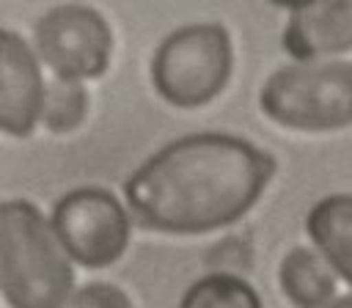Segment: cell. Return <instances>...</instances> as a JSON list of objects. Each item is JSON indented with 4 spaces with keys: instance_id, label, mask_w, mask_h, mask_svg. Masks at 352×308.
<instances>
[{
    "instance_id": "obj_1",
    "label": "cell",
    "mask_w": 352,
    "mask_h": 308,
    "mask_svg": "<svg viewBox=\"0 0 352 308\" xmlns=\"http://www.w3.org/2000/svg\"><path fill=\"white\" fill-rule=\"evenodd\" d=\"M275 176V160L228 132L182 135L124 182L129 217L157 234L198 236L242 220Z\"/></svg>"
},
{
    "instance_id": "obj_2",
    "label": "cell",
    "mask_w": 352,
    "mask_h": 308,
    "mask_svg": "<svg viewBox=\"0 0 352 308\" xmlns=\"http://www.w3.org/2000/svg\"><path fill=\"white\" fill-rule=\"evenodd\" d=\"M0 292L11 308H66L74 270L52 223L30 201H0Z\"/></svg>"
},
{
    "instance_id": "obj_3",
    "label": "cell",
    "mask_w": 352,
    "mask_h": 308,
    "mask_svg": "<svg viewBox=\"0 0 352 308\" xmlns=\"http://www.w3.org/2000/svg\"><path fill=\"white\" fill-rule=\"evenodd\" d=\"M261 113L294 132L352 126V60H292L278 66L258 91Z\"/></svg>"
},
{
    "instance_id": "obj_4",
    "label": "cell",
    "mask_w": 352,
    "mask_h": 308,
    "mask_svg": "<svg viewBox=\"0 0 352 308\" xmlns=\"http://www.w3.org/2000/svg\"><path fill=\"white\" fill-rule=\"evenodd\" d=\"M234 72V44L217 22H190L168 33L151 55V85L173 107H204Z\"/></svg>"
},
{
    "instance_id": "obj_5",
    "label": "cell",
    "mask_w": 352,
    "mask_h": 308,
    "mask_svg": "<svg viewBox=\"0 0 352 308\" xmlns=\"http://www.w3.org/2000/svg\"><path fill=\"white\" fill-rule=\"evenodd\" d=\"M50 223L66 256L91 270L118 261L132 234L126 206L104 187H77L66 192L55 204Z\"/></svg>"
},
{
    "instance_id": "obj_6",
    "label": "cell",
    "mask_w": 352,
    "mask_h": 308,
    "mask_svg": "<svg viewBox=\"0 0 352 308\" xmlns=\"http://www.w3.org/2000/svg\"><path fill=\"white\" fill-rule=\"evenodd\" d=\"M36 58L63 80L99 77L113 55V30L91 6H55L33 28Z\"/></svg>"
},
{
    "instance_id": "obj_7",
    "label": "cell",
    "mask_w": 352,
    "mask_h": 308,
    "mask_svg": "<svg viewBox=\"0 0 352 308\" xmlns=\"http://www.w3.org/2000/svg\"><path fill=\"white\" fill-rule=\"evenodd\" d=\"M294 60H333L352 50V0L289 3L280 33Z\"/></svg>"
},
{
    "instance_id": "obj_8",
    "label": "cell",
    "mask_w": 352,
    "mask_h": 308,
    "mask_svg": "<svg viewBox=\"0 0 352 308\" xmlns=\"http://www.w3.org/2000/svg\"><path fill=\"white\" fill-rule=\"evenodd\" d=\"M44 77L36 50L6 28H0V129L25 138L41 116Z\"/></svg>"
},
{
    "instance_id": "obj_9",
    "label": "cell",
    "mask_w": 352,
    "mask_h": 308,
    "mask_svg": "<svg viewBox=\"0 0 352 308\" xmlns=\"http://www.w3.org/2000/svg\"><path fill=\"white\" fill-rule=\"evenodd\" d=\"M305 234L336 278L352 286V192L319 198L305 214Z\"/></svg>"
},
{
    "instance_id": "obj_10",
    "label": "cell",
    "mask_w": 352,
    "mask_h": 308,
    "mask_svg": "<svg viewBox=\"0 0 352 308\" xmlns=\"http://www.w3.org/2000/svg\"><path fill=\"white\" fill-rule=\"evenodd\" d=\"M278 286L294 308H327L338 297V278L316 248L294 245L280 256Z\"/></svg>"
},
{
    "instance_id": "obj_11",
    "label": "cell",
    "mask_w": 352,
    "mask_h": 308,
    "mask_svg": "<svg viewBox=\"0 0 352 308\" xmlns=\"http://www.w3.org/2000/svg\"><path fill=\"white\" fill-rule=\"evenodd\" d=\"M179 308H264L258 292L236 272H206L195 278Z\"/></svg>"
},
{
    "instance_id": "obj_12",
    "label": "cell",
    "mask_w": 352,
    "mask_h": 308,
    "mask_svg": "<svg viewBox=\"0 0 352 308\" xmlns=\"http://www.w3.org/2000/svg\"><path fill=\"white\" fill-rule=\"evenodd\" d=\"M85 113H88V94H85L82 82L63 80V77H52L50 82H44L38 121L50 132L63 135V132L77 129L82 124Z\"/></svg>"
},
{
    "instance_id": "obj_13",
    "label": "cell",
    "mask_w": 352,
    "mask_h": 308,
    "mask_svg": "<svg viewBox=\"0 0 352 308\" xmlns=\"http://www.w3.org/2000/svg\"><path fill=\"white\" fill-rule=\"evenodd\" d=\"M66 308H132V300L126 297L124 289L96 280L77 289Z\"/></svg>"
},
{
    "instance_id": "obj_14",
    "label": "cell",
    "mask_w": 352,
    "mask_h": 308,
    "mask_svg": "<svg viewBox=\"0 0 352 308\" xmlns=\"http://www.w3.org/2000/svg\"><path fill=\"white\" fill-rule=\"evenodd\" d=\"M327 308H352V292L349 294H341V297H336Z\"/></svg>"
}]
</instances>
